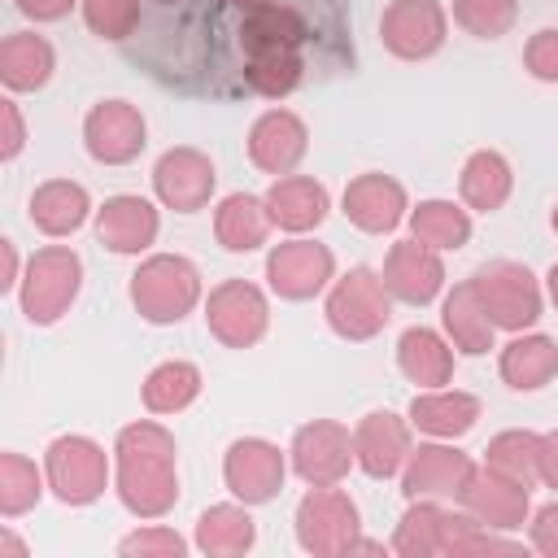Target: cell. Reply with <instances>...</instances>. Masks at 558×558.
Listing matches in <instances>:
<instances>
[{
  "label": "cell",
  "mask_w": 558,
  "mask_h": 558,
  "mask_svg": "<svg viewBox=\"0 0 558 558\" xmlns=\"http://www.w3.org/2000/svg\"><path fill=\"white\" fill-rule=\"evenodd\" d=\"M113 493L135 519H161L179 501V445L153 423L135 418L113 440Z\"/></svg>",
  "instance_id": "obj_1"
},
{
  "label": "cell",
  "mask_w": 558,
  "mask_h": 558,
  "mask_svg": "<svg viewBox=\"0 0 558 558\" xmlns=\"http://www.w3.org/2000/svg\"><path fill=\"white\" fill-rule=\"evenodd\" d=\"M201 301V270L183 253H153L131 275V305L144 323H183Z\"/></svg>",
  "instance_id": "obj_2"
},
{
  "label": "cell",
  "mask_w": 558,
  "mask_h": 558,
  "mask_svg": "<svg viewBox=\"0 0 558 558\" xmlns=\"http://www.w3.org/2000/svg\"><path fill=\"white\" fill-rule=\"evenodd\" d=\"M78 288H83V257L70 244H48L31 253L17 283V305L31 327H52L61 314H70Z\"/></svg>",
  "instance_id": "obj_3"
},
{
  "label": "cell",
  "mask_w": 558,
  "mask_h": 558,
  "mask_svg": "<svg viewBox=\"0 0 558 558\" xmlns=\"http://www.w3.org/2000/svg\"><path fill=\"white\" fill-rule=\"evenodd\" d=\"M471 292L480 296L488 323L497 331H527L541 318V279L510 257H488L466 275Z\"/></svg>",
  "instance_id": "obj_4"
},
{
  "label": "cell",
  "mask_w": 558,
  "mask_h": 558,
  "mask_svg": "<svg viewBox=\"0 0 558 558\" xmlns=\"http://www.w3.org/2000/svg\"><path fill=\"white\" fill-rule=\"evenodd\" d=\"M327 327L340 340H371L392 318V292L384 288V275L371 266H349L340 279H331L323 301Z\"/></svg>",
  "instance_id": "obj_5"
},
{
  "label": "cell",
  "mask_w": 558,
  "mask_h": 558,
  "mask_svg": "<svg viewBox=\"0 0 558 558\" xmlns=\"http://www.w3.org/2000/svg\"><path fill=\"white\" fill-rule=\"evenodd\" d=\"M44 475H48V488L61 506H92L105 497L113 462L92 436L70 432L44 449Z\"/></svg>",
  "instance_id": "obj_6"
},
{
  "label": "cell",
  "mask_w": 558,
  "mask_h": 558,
  "mask_svg": "<svg viewBox=\"0 0 558 558\" xmlns=\"http://www.w3.org/2000/svg\"><path fill=\"white\" fill-rule=\"evenodd\" d=\"M296 545L314 558H344L349 545L357 541L362 532V514H357V501L349 493H340L336 484H323V488H310L301 501H296Z\"/></svg>",
  "instance_id": "obj_7"
},
{
  "label": "cell",
  "mask_w": 558,
  "mask_h": 558,
  "mask_svg": "<svg viewBox=\"0 0 558 558\" xmlns=\"http://www.w3.org/2000/svg\"><path fill=\"white\" fill-rule=\"evenodd\" d=\"M205 327L227 349H253L270 327L266 292L248 279H222L205 296Z\"/></svg>",
  "instance_id": "obj_8"
},
{
  "label": "cell",
  "mask_w": 558,
  "mask_h": 558,
  "mask_svg": "<svg viewBox=\"0 0 558 558\" xmlns=\"http://www.w3.org/2000/svg\"><path fill=\"white\" fill-rule=\"evenodd\" d=\"M144 144H148V122H144L140 105L109 96V100H96L87 109V118H83V148H87L92 161L126 166V161H135L144 153Z\"/></svg>",
  "instance_id": "obj_9"
},
{
  "label": "cell",
  "mask_w": 558,
  "mask_h": 558,
  "mask_svg": "<svg viewBox=\"0 0 558 558\" xmlns=\"http://www.w3.org/2000/svg\"><path fill=\"white\" fill-rule=\"evenodd\" d=\"M292 471L310 484V488H323V484H340L349 475V466H357V453H353V432L336 418H314V423H301L292 432Z\"/></svg>",
  "instance_id": "obj_10"
},
{
  "label": "cell",
  "mask_w": 558,
  "mask_h": 558,
  "mask_svg": "<svg viewBox=\"0 0 558 558\" xmlns=\"http://www.w3.org/2000/svg\"><path fill=\"white\" fill-rule=\"evenodd\" d=\"M283 475H288V453L262 436H240L222 453V480H227L231 497L244 506L275 501L283 488Z\"/></svg>",
  "instance_id": "obj_11"
},
{
  "label": "cell",
  "mask_w": 558,
  "mask_h": 558,
  "mask_svg": "<svg viewBox=\"0 0 558 558\" xmlns=\"http://www.w3.org/2000/svg\"><path fill=\"white\" fill-rule=\"evenodd\" d=\"M475 471L471 453H462L453 440H418L401 466V497L405 501H458L466 475Z\"/></svg>",
  "instance_id": "obj_12"
},
{
  "label": "cell",
  "mask_w": 558,
  "mask_h": 558,
  "mask_svg": "<svg viewBox=\"0 0 558 558\" xmlns=\"http://www.w3.org/2000/svg\"><path fill=\"white\" fill-rule=\"evenodd\" d=\"M449 13L440 0H392L379 17V44L397 61H427L445 48Z\"/></svg>",
  "instance_id": "obj_13"
},
{
  "label": "cell",
  "mask_w": 558,
  "mask_h": 558,
  "mask_svg": "<svg viewBox=\"0 0 558 558\" xmlns=\"http://www.w3.org/2000/svg\"><path fill=\"white\" fill-rule=\"evenodd\" d=\"M331 279H336V257L318 240L292 235L266 253V283L283 301H310L323 288H331Z\"/></svg>",
  "instance_id": "obj_14"
},
{
  "label": "cell",
  "mask_w": 558,
  "mask_h": 558,
  "mask_svg": "<svg viewBox=\"0 0 558 558\" xmlns=\"http://www.w3.org/2000/svg\"><path fill=\"white\" fill-rule=\"evenodd\" d=\"M458 506L475 523H484L493 532H519L532 519V488L510 480V475H501V471H493L488 462H480L466 475V484L458 493Z\"/></svg>",
  "instance_id": "obj_15"
},
{
  "label": "cell",
  "mask_w": 558,
  "mask_h": 558,
  "mask_svg": "<svg viewBox=\"0 0 558 558\" xmlns=\"http://www.w3.org/2000/svg\"><path fill=\"white\" fill-rule=\"evenodd\" d=\"M214 183H218V170L214 161L192 148V144H179V148H166L153 166V192L166 209L174 214H196L209 205L214 196Z\"/></svg>",
  "instance_id": "obj_16"
},
{
  "label": "cell",
  "mask_w": 558,
  "mask_h": 558,
  "mask_svg": "<svg viewBox=\"0 0 558 558\" xmlns=\"http://www.w3.org/2000/svg\"><path fill=\"white\" fill-rule=\"evenodd\" d=\"M384 288L392 292V301H405V305H427L445 292V262H440V248L405 235L397 240L388 253H384Z\"/></svg>",
  "instance_id": "obj_17"
},
{
  "label": "cell",
  "mask_w": 558,
  "mask_h": 558,
  "mask_svg": "<svg viewBox=\"0 0 558 558\" xmlns=\"http://www.w3.org/2000/svg\"><path fill=\"white\" fill-rule=\"evenodd\" d=\"M340 209L366 235H388L401 227V218H410L405 187L384 170H366V174L349 179V187L340 192Z\"/></svg>",
  "instance_id": "obj_18"
},
{
  "label": "cell",
  "mask_w": 558,
  "mask_h": 558,
  "mask_svg": "<svg viewBox=\"0 0 558 558\" xmlns=\"http://www.w3.org/2000/svg\"><path fill=\"white\" fill-rule=\"evenodd\" d=\"M310 153V126L292 109H266L248 126V161L262 174H292Z\"/></svg>",
  "instance_id": "obj_19"
},
{
  "label": "cell",
  "mask_w": 558,
  "mask_h": 558,
  "mask_svg": "<svg viewBox=\"0 0 558 558\" xmlns=\"http://www.w3.org/2000/svg\"><path fill=\"white\" fill-rule=\"evenodd\" d=\"M410 418L392 414V410H371L357 418L353 427V453H357V466L371 475V480H392L401 475L405 458H410Z\"/></svg>",
  "instance_id": "obj_20"
},
{
  "label": "cell",
  "mask_w": 558,
  "mask_h": 558,
  "mask_svg": "<svg viewBox=\"0 0 558 558\" xmlns=\"http://www.w3.org/2000/svg\"><path fill=\"white\" fill-rule=\"evenodd\" d=\"M161 231V218H157V205L148 196H135V192H118L109 196L100 209H96V240L109 248V253H122V257H140Z\"/></svg>",
  "instance_id": "obj_21"
},
{
  "label": "cell",
  "mask_w": 558,
  "mask_h": 558,
  "mask_svg": "<svg viewBox=\"0 0 558 558\" xmlns=\"http://www.w3.org/2000/svg\"><path fill=\"white\" fill-rule=\"evenodd\" d=\"M480 397L462 392V388H418L405 418L414 432L436 436V440H458L480 423Z\"/></svg>",
  "instance_id": "obj_22"
},
{
  "label": "cell",
  "mask_w": 558,
  "mask_h": 558,
  "mask_svg": "<svg viewBox=\"0 0 558 558\" xmlns=\"http://www.w3.org/2000/svg\"><path fill=\"white\" fill-rule=\"evenodd\" d=\"M266 209H270V222L288 235H305L314 231L327 209H331V196L318 179L310 174H279L270 187H266Z\"/></svg>",
  "instance_id": "obj_23"
},
{
  "label": "cell",
  "mask_w": 558,
  "mask_h": 558,
  "mask_svg": "<svg viewBox=\"0 0 558 558\" xmlns=\"http://www.w3.org/2000/svg\"><path fill=\"white\" fill-rule=\"evenodd\" d=\"M497 371L506 379V388L514 392H536L558 375V340L545 331H514L501 344Z\"/></svg>",
  "instance_id": "obj_24"
},
{
  "label": "cell",
  "mask_w": 558,
  "mask_h": 558,
  "mask_svg": "<svg viewBox=\"0 0 558 558\" xmlns=\"http://www.w3.org/2000/svg\"><path fill=\"white\" fill-rule=\"evenodd\" d=\"M26 214H31V227H39L44 235L61 240V235H74L87 214H92V196L83 183L74 179H44L31 201H26Z\"/></svg>",
  "instance_id": "obj_25"
},
{
  "label": "cell",
  "mask_w": 558,
  "mask_h": 558,
  "mask_svg": "<svg viewBox=\"0 0 558 558\" xmlns=\"http://www.w3.org/2000/svg\"><path fill=\"white\" fill-rule=\"evenodd\" d=\"M305 35H310V22L288 0H266V4L248 9L244 22H240V48H244V57L275 52V48H301Z\"/></svg>",
  "instance_id": "obj_26"
},
{
  "label": "cell",
  "mask_w": 558,
  "mask_h": 558,
  "mask_svg": "<svg viewBox=\"0 0 558 558\" xmlns=\"http://www.w3.org/2000/svg\"><path fill=\"white\" fill-rule=\"evenodd\" d=\"M270 209H266V196H253V192H231L218 201L214 209V240L227 248V253H253L270 240Z\"/></svg>",
  "instance_id": "obj_27"
},
{
  "label": "cell",
  "mask_w": 558,
  "mask_h": 558,
  "mask_svg": "<svg viewBox=\"0 0 558 558\" xmlns=\"http://www.w3.org/2000/svg\"><path fill=\"white\" fill-rule=\"evenodd\" d=\"M397 366L418 388H445L453 379V344H449L445 331L405 327L397 336Z\"/></svg>",
  "instance_id": "obj_28"
},
{
  "label": "cell",
  "mask_w": 558,
  "mask_h": 558,
  "mask_svg": "<svg viewBox=\"0 0 558 558\" xmlns=\"http://www.w3.org/2000/svg\"><path fill=\"white\" fill-rule=\"evenodd\" d=\"M192 545L209 558H240L257 545V523H253L244 501H222V506L201 510Z\"/></svg>",
  "instance_id": "obj_29"
},
{
  "label": "cell",
  "mask_w": 558,
  "mask_h": 558,
  "mask_svg": "<svg viewBox=\"0 0 558 558\" xmlns=\"http://www.w3.org/2000/svg\"><path fill=\"white\" fill-rule=\"evenodd\" d=\"M57 70V52L35 31H13L0 39V83L9 92H39Z\"/></svg>",
  "instance_id": "obj_30"
},
{
  "label": "cell",
  "mask_w": 558,
  "mask_h": 558,
  "mask_svg": "<svg viewBox=\"0 0 558 558\" xmlns=\"http://www.w3.org/2000/svg\"><path fill=\"white\" fill-rule=\"evenodd\" d=\"M510 187H514V170H510V161H506L497 148H475V153L462 161L458 196H462L466 209H475V214H497V209L510 201Z\"/></svg>",
  "instance_id": "obj_31"
},
{
  "label": "cell",
  "mask_w": 558,
  "mask_h": 558,
  "mask_svg": "<svg viewBox=\"0 0 558 558\" xmlns=\"http://www.w3.org/2000/svg\"><path fill=\"white\" fill-rule=\"evenodd\" d=\"M440 327H445L449 344L458 353H466V357L488 353L493 349V336H497V327L488 323V314H484V305H480V296L471 292L466 279L445 292V301H440Z\"/></svg>",
  "instance_id": "obj_32"
},
{
  "label": "cell",
  "mask_w": 558,
  "mask_h": 558,
  "mask_svg": "<svg viewBox=\"0 0 558 558\" xmlns=\"http://www.w3.org/2000/svg\"><path fill=\"white\" fill-rule=\"evenodd\" d=\"M449 523L453 510L440 501H410L397 532H392V554L397 558H445V541H449Z\"/></svg>",
  "instance_id": "obj_33"
},
{
  "label": "cell",
  "mask_w": 558,
  "mask_h": 558,
  "mask_svg": "<svg viewBox=\"0 0 558 558\" xmlns=\"http://www.w3.org/2000/svg\"><path fill=\"white\" fill-rule=\"evenodd\" d=\"M410 235L440 253H453L471 240V209L445 196H427L410 209Z\"/></svg>",
  "instance_id": "obj_34"
},
{
  "label": "cell",
  "mask_w": 558,
  "mask_h": 558,
  "mask_svg": "<svg viewBox=\"0 0 558 558\" xmlns=\"http://www.w3.org/2000/svg\"><path fill=\"white\" fill-rule=\"evenodd\" d=\"M140 397H144V410L148 414H179V410H187L201 397V366L196 362H183V357L157 362L144 375Z\"/></svg>",
  "instance_id": "obj_35"
},
{
  "label": "cell",
  "mask_w": 558,
  "mask_h": 558,
  "mask_svg": "<svg viewBox=\"0 0 558 558\" xmlns=\"http://www.w3.org/2000/svg\"><path fill=\"white\" fill-rule=\"evenodd\" d=\"M484 462L519 484H541V432L527 427H506L484 445Z\"/></svg>",
  "instance_id": "obj_36"
},
{
  "label": "cell",
  "mask_w": 558,
  "mask_h": 558,
  "mask_svg": "<svg viewBox=\"0 0 558 558\" xmlns=\"http://www.w3.org/2000/svg\"><path fill=\"white\" fill-rule=\"evenodd\" d=\"M244 78H248V87H253L257 96L283 100V96H292V92L301 87V78H305V57H301V48L257 52V57H248Z\"/></svg>",
  "instance_id": "obj_37"
},
{
  "label": "cell",
  "mask_w": 558,
  "mask_h": 558,
  "mask_svg": "<svg viewBox=\"0 0 558 558\" xmlns=\"http://www.w3.org/2000/svg\"><path fill=\"white\" fill-rule=\"evenodd\" d=\"M48 488V475L17 449H4L0 453V514L4 519H17L26 514Z\"/></svg>",
  "instance_id": "obj_38"
},
{
  "label": "cell",
  "mask_w": 558,
  "mask_h": 558,
  "mask_svg": "<svg viewBox=\"0 0 558 558\" xmlns=\"http://www.w3.org/2000/svg\"><path fill=\"white\" fill-rule=\"evenodd\" d=\"M488 554H497V558H523L527 545H523V541H510V536H501V532H493V527H484V523H475V519L458 506V510H453V523H449L445 558H488Z\"/></svg>",
  "instance_id": "obj_39"
},
{
  "label": "cell",
  "mask_w": 558,
  "mask_h": 558,
  "mask_svg": "<svg viewBox=\"0 0 558 558\" xmlns=\"http://www.w3.org/2000/svg\"><path fill=\"white\" fill-rule=\"evenodd\" d=\"M519 17V0H453V22L475 39H501Z\"/></svg>",
  "instance_id": "obj_40"
},
{
  "label": "cell",
  "mask_w": 558,
  "mask_h": 558,
  "mask_svg": "<svg viewBox=\"0 0 558 558\" xmlns=\"http://www.w3.org/2000/svg\"><path fill=\"white\" fill-rule=\"evenodd\" d=\"M83 22L100 39H126L140 26V0H83Z\"/></svg>",
  "instance_id": "obj_41"
},
{
  "label": "cell",
  "mask_w": 558,
  "mask_h": 558,
  "mask_svg": "<svg viewBox=\"0 0 558 558\" xmlns=\"http://www.w3.org/2000/svg\"><path fill=\"white\" fill-rule=\"evenodd\" d=\"M183 554H187V541L161 523L140 527V532L118 541V558H183Z\"/></svg>",
  "instance_id": "obj_42"
},
{
  "label": "cell",
  "mask_w": 558,
  "mask_h": 558,
  "mask_svg": "<svg viewBox=\"0 0 558 558\" xmlns=\"http://www.w3.org/2000/svg\"><path fill=\"white\" fill-rule=\"evenodd\" d=\"M523 70L536 83H558V26H541L523 44Z\"/></svg>",
  "instance_id": "obj_43"
},
{
  "label": "cell",
  "mask_w": 558,
  "mask_h": 558,
  "mask_svg": "<svg viewBox=\"0 0 558 558\" xmlns=\"http://www.w3.org/2000/svg\"><path fill=\"white\" fill-rule=\"evenodd\" d=\"M527 523H532V527H527V545H532L536 554H545V558H558V497L545 501L541 510H532Z\"/></svg>",
  "instance_id": "obj_44"
},
{
  "label": "cell",
  "mask_w": 558,
  "mask_h": 558,
  "mask_svg": "<svg viewBox=\"0 0 558 558\" xmlns=\"http://www.w3.org/2000/svg\"><path fill=\"white\" fill-rule=\"evenodd\" d=\"M26 144V122H22V109L13 96L0 100V161H13Z\"/></svg>",
  "instance_id": "obj_45"
},
{
  "label": "cell",
  "mask_w": 558,
  "mask_h": 558,
  "mask_svg": "<svg viewBox=\"0 0 558 558\" xmlns=\"http://www.w3.org/2000/svg\"><path fill=\"white\" fill-rule=\"evenodd\" d=\"M17 4V13H26L31 22H61L74 4H83V0H13Z\"/></svg>",
  "instance_id": "obj_46"
},
{
  "label": "cell",
  "mask_w": 558,
  "mask_h": 558,
  "mask_svg": "<svg viewBox=\"0 0 558 558\" xmlns=\"http://www.w3.org/2000/svg\"><path fill=\"white\" fill-rule=\"evenodd\" d=\"M541 484L558 493V427L541 436Z\"/></svg>",
  "instance_id": "obj_47"
},
{
  "label": "cell",
  "mask_w": 558,
  "mask_h": 558,
  "mask_svg": "<svg viewBox=\"0 0 558 558\" xmlns=\"http://www.w3.org/2000/svg\"><path fill=\"white\" fill-rule=\"evenodd\" d=\"M22 283V266H17V244L0 240V292H13Z\"/></svg>",
  "instance_id": "obj_48"
},
{
  "label": "cell",
  "mask_w": 558,
  "mask_h": 558,
  "mask_svg": "<svg viewBox=\"0 0 558 558\" xmlns=\"http://www.w3.org/2000/svg\"><path fill=\"white\" fill-rule=\"evenodd\" d=\"M0 558H31V549H26L9 527H0Z\"/></svg>",
  "instance_id": "obj_49"
},
{
  "label": "cell",
  "mask_w": 558,
  "mask_h": 558,
  "mask_svg": "<svg viewBox=\"0 0 558 558\" xmlns=\"http://www.w3.org/2000/svg\"><path fill=\"white\" fill-rule=\"evenodd\" d=\"M545 288H549V301L558 305V262L549 266V275H545Z\"/></svg>",
  "instance_id": "obj_50"
},
{
  "label": "cell",
  "mask_w": 558,
  "mask_h": 558,
  "mask_svg": "<svg viewBox=\"0 0 558 558\" xmlns=\"http://www.w3.org/2000/svg\"><path fill=\"white\" fill-rule=\"evenodd\" d=\"M227 4H235V9H244V13H248V9H257V4H266V0H227Z\"/></svg>",
  "instance_id": "obj_51"
},
{
  "label": "cell",
  "mask_w": 558,
  "mask_h": 558,
  "mask_svg": "<svg viewBox=\"0 0 558 558\" xmlns=\"http://www.w3.org/2000/svg\"><path fill=\"white\" fill-rule=\"evenodd\" d=\"M549 227H554V231H558V205H554V214H549Z\"/></svg>",
  "instance_id": "obj_52"
},
{
  "label": "cell",
  "mask_w": 558,
  "mask_h": 558,
  "mask_svg": "<svg viewBox=\"0 0 558 558\" xmlns=\"http://www.w3.org/2000/svg\"><path fill=\"white\" fill-rule=\"evenodd\" d=\"M157 4H174V0H157Z\"/></svg>",
  "instance_id": "obj_53"
}]
</instances>
